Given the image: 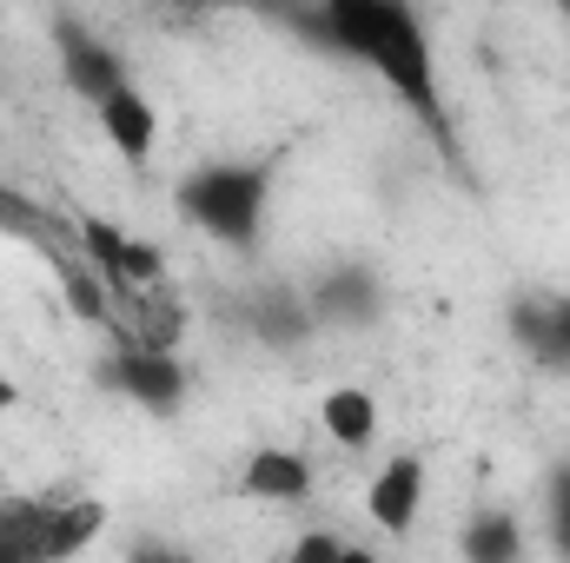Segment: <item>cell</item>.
Returning <instances> with one entry per match:
<instances>
[{"instance_id": "6da1fadb", "label": "cell", "mask_w": 570, "mask_h": 563, "mask_svg": "<svg viewBox=\"0 0 570 563\" xmlns=\"http://www.w3.org/2000/svg\"><path fill=\"white\" fill-rule=\"evenodd\" d=\"M312 33H325V47L352 53L365 73H379L425 127L444 134V93H438V53L412 0H318L305 13Z\"/></svg>"}, {"instance_id": "7a4b0ae2", "label": "cell", "mask_w": 570, "mask_h": 563, "mask_svg": "<svg viewBox=\"0 0 570 563\" xmlns=\"http://www.w3.org/2000/svg\"><path fill=\"white\" fill-rule=\"evenodd\" d=\"M266 206H273V166L259 159H213L179 179V213L219 246H253Z\"/></svg>"}, {"instance_id": "3957f363", "label": "cell", "mask_w": 570, "mask_h": 563, "mask_svg": "<svg viewBox=\"0 0 570 563\" xmlns=\"http://www.w3.org/2000/svg\"><path fill=\"white\" fill-rule=\"evenodd\" d=\"M107 385H120L134 405L146 412H173L179 398H186V365L173 358V345H159V338H120V352L107 358Z\"/></svg>"}, {"instance_id": "277c9868", "label": "cell", "mask_w": 570, "mask_h": 563, "mask_svg": "<svg viewBox=\"0 0 570 563\" xmlns=\"http://www.w3.org/2000/svg\"><path fill=\"white\" fill-rule=\"evenodd\" d=\"M94 113H100V134L107 146L120 152V159H153V146H159V113H153V100H146L134 80H120L114 93H100L94 100Z\"/></svg>"}, {"instance_id": "5b68a950", "label": "cell", "mask_w": 570, "mask_h": 563, "mask_svg": "<svg viewBox=\"0 0 570 563\" xmlns=\"http://www.w3.org/2000/svg\"><path fill=\"white\" fill-rule=\"evenodd\" d=\"M365 511H372V524H379V531L405 537V531L419 524V511H425V457H392V464L372 477Z\"/></svg>"}, {"instance_id": "8992f818", "label": "cell", "mask_w": 570, "mask_h": 563, "mask_svg": "<svg viewBox=\"0 0 570 563\" xmlns=\"http://www.w3.org/2000/svg\"><path fill=\"white\" fill-rule=\"evenodd\" d=\"M239 491L253 504H298L312 491V457L305 451H285V444H259L239 471Z\"/></svg>"}, {"instance_id": "52a82bcc", "label": "cell", "mask_w": 570, "mask_h": 563, "mask_svg": "<svg viewBox=\"0 0 570 563\" xmlns=\"http://www.w3.org/2000/svg\"><path fill=\"white\" fill-rule=\"evenodd\" d=\"M60 67H67V87H73L80 100H100V93H114V87L127 80L120 53L100 47L87 27H60Z\"/></svg>"}, {"instance_id": "ba28073f", "label": "cell", "mask_w": 570, "mask_h": 563, "mask_svg": "<svg viewBox=\"0 0 570 563\" xmlns=\"http://www.w3.org/2000/svg\"><path fill=\"white\" fill-rule=\"evenodd\" d=\"M312 305V318L318 325H365V318H379V279L365 273V266H338V273H325L318 292L305 298Z\"/></svg>"}, {"instance_id": "9c48e42d", "label": "cell", "mask_w": 570, "mask_h": 563, "mask_svg": "<svg viewBox=\"0 0 570 563\" xmlns=\"http://www.w3.org/2000/svg\"><path fill=\"white\" fill-rule=\"evenodd\" d=\"M47 517H53V504H33V497L0 504V563H40L47 557Z\"/></svg>"}, {"instance_id": "30bf717a", "label": "cell", "mask_w": 570, "mask_h": 563, "mask_svg": "<svg viewBox=\"0 0 570 563\" xmlns=\"http://www.w3.org/2000/svg\"><path fill=\"white\" fill-rule=\"evenodd\" d=\"M325 431L338 437V444H352V451H365L372 437H379V398L372 392H358V385H338L332 398H325Z\"/></svg>"}, {"instance_id": "8fae6325", "label": "cell", "mask_w": 570, "mask_h": 563, "mask_svg": "<svg viewBox=\"0 0 570 563\" xmlns=\"http://www.w3.org/2000/svg\"><path fill=\"white\" fill-rule=\"evenodd\" d=\"M100 524H107V504H94V497L53 504V517H47V557H73V551H87V544L100 537Z\"/></svg>"}, {"instance_id": "7c38bea8", "label": "cell", "mask_w": 570, "mask_h": 563, "mask_svg": "<svg viewBox=\"0 0 570 563\" xmlns=\"http://www.w3.org/2000/svg\"><path fill=\"white\" fill-rule=\"evenodd\" d=\"M253 325H259L266 345H298V338H312L318 318L298 292H266V298H253Z\"/></svg>"}, {"instance_id": "4fadbf2b", "label": "cell", "mask_w": 570, "mask_h": 563, "mask_svg": "<svg viewBox=\"0 0 570 563\" xmlns=\"http://www.w3.org/2000/svg\"><path fill=\"white\" fill-rule=\"evenodd\" d=\"M524 551V537H518V524L504 517V511H484L471 531H464V557L471 563H504Z\"/></svg>"}, {"instance_id": "5bb4252c", "label": "cell", "mask_w": 570, "mask_h": 563, "mask_svg": "<svg viewBox=\"0 0 570 563\" xmlns=\"http://www.w3.org/2000/svg\"><path fill=\"white\" fill-rule=\"evenodd\" d=\"M551 524H558V551L570 557V464L551 477Z\"/></svg>"}, {"instance_id": "9a60e30c", "label": "cell", "mask_w": 570, "mask_h": 563, "mask_svg": "<svg viewBox=\"0 0 570 563\" xmlns=\"http://www.w3.org/2000/svg\"><path fill=\"white\" fill-rule=\"evenodd\" d=\"M292 557H298V563H312V557H352V544H345V537H298V544H292Z\"/></svg>"}, {"instance_id": "2e32d148", "label": "cell", "mask_w": 570, "mask_h": 563, "mask_svg": "<svg viewBox=\"0 0 570 563\" xmlns=\"http://www.w3.org/2000/svg\"><path fill=\"white\" fill-rule=\"evenodd\" d=\"M259 7H273V13H298V20H305V13H312L318 0H259Z\"/></svg>"}, {"instance_id": "e0dca14e", "label": "cell", "mask_w": 570, "mask_h": 563, "mask_svg": "<svg viewBox=\"0 0 570 563\" xmlns=\"http://www.w3.org/2000/svg\"><path fill=\"white\" fill-rule=\"evenodd\" d=\"M13 405H20V385H13V378L0 372V412H13Z\"/></svg>"}, {"instance_id": "ac0fdd59", "label": "cell", "mask_w": 570, "mask_h": 563, "mask_svg": "<svg viewBox=\"0 0 570 563\" xmlns=\"http://www.w3.org/2000/svg\"><path fill=\"white\" fill-rule=\"evenodd\" d=\"M173 7H219V0H173Z\"/></svg>"}, {"instance_id": "d6986e66", "label": "cell", "mask_w": 570, "mask_h": 563, "mask_svg": "<svg viewBox=\"0 0 570 563\" xmlns=\"http://www.w3.org/2000/svg\"><path fill=\"white\" fill-rule=\"evenodd\" d=\"M551 7H558V13H564V20H570V0H551Z\"/></svg>"}]
</instances>
